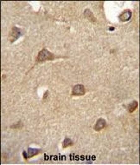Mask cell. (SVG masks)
<instances>
[{"instance_id": "cell-1", "label": "cell", "mask_w": 140, "mask_h": 165, "mask_svg": "<svg viewBox=\"0 0 140 165\" xmlns=\"http://www.w3.org/2000/svg\"><path fill=\"white\" fill-rule=\"evenodd\" d=\"M55 59H56V56L52 52H50L48 49L43 48L42 51H40V52L38 53V55L36 56V63L42 64L46 61H53Z\"/></svg>"}, {"instance_id": "cell-3", "label": "cell", "mask_w": 140, "mask_h": 165, "mask_svg": "<svg viewBox=\"0 0 140 165\" xmlns=\"http://www.w3.org/2000/svg\"><path fill=\"white\" fill-rule=\"evenodd\" d=\"M85 94H86V89L83 85L79 84L73 87L72 93H71L72 97H81V96H84Z\"/></svg>"}, {"instance_id": "cell-5", "label": "cell", "mask_w": 140, "mask_h": 165, "mask_svg": "<svg viewBox=\"0 0 140 165\" xmlns=\"http://www.w3.org/2000/svg\"><path fill=\"white\" fill-rule=\"evenodd\" d=\"M132 17V12L130 10H125L124 12H122L119 16V19L121 22H127V21L131 20Z\"/></svg>"}, {"instance_id": "cell-11", "label": "cell", "mask_w": 140, "mask_h": 165, "mask_svg": "<svg viewBox=\"0 0 140 165\" xmlns=\"http://www.w3.org/2000/svg\"><path fill=\"white\" fill-rule=\"evenodd\" d=\"M48 91H47V92H46V93H45V94H44L43 100H44V99H46V98H47V96H48Z\"/></svg>"}, {"instance_id": "cell-10", "label": "cell", "mask_w": 140, "mask_h": 165, "mask_svg": "<svg viewBox=\"0 0 140 165\" xmlns=\"http://www.w3.org/2000/svg\"><path fill=\"white\" fill-rule=\"evenodd\" d=\"M23 127V124H22V122L19 121L17 124H16L14 125H11V129H20V128H22Z\"/></svg>"}, {"instance_id": "cell-8", "label": "cell", "mask_w": 140, "mask_h": 165, "mask_svg": "<svg viewBox=\"0 0 140 165\" xmlns=\"http://www.w3.org/2000/svg\"><path fill=\"white\" fill-rule=\"evenodd\" d=\"M138 106V103L137 101H133L132 103H130L128 104V107H127V110H128L129 113H132L134 112Z\"/></svg>"}, {"instance_id": "cell-4", "label": "cell", "mask_w": 140, "mask_h": 165, "mask_svg": "<svg viewBox=\"0 0 140 165\" xmlns=\"http://www.w3.org/2000/svg\"><path fill=\"white\" fill-rule=\"evenodd\" d=\"M42 152V150L39 149H33V148H29L27 151H24L23 152V156H24V159L27 160V159H29L31 157H35L36 155L40 154Z\"/></svg>"}, {"instance_id": "cell-2", "label": "cell", "mask_w": 140, "mask_h": 165, "mask_svg": "<svg viewBox=\"0 0 140 165\" xmlns=\"http://www.w3.org/2000/svg\"><path fill=\"white\" fill-rule=\"evenodd\" d=\"M22 36H23V32H22V30L18 28V27H16V26H14V27L11 29V32H10L9 39L11 41V43H14L15 41L17 40V39Z\"/></svg>"}, {"instance_id": "cell-9", "label": "cell", "mask_w": 140, "mask_h": 165, "mask_svg": "<svg viewBox=\"0 0 140 165\" xmlns=\"http://www.w3.org/2000/svg\"><path fill=\"white\" fill-rule=\"evenodd\" d=\"M73 145H74V142H73L70 138L66 137L64 139V141H63V143H62V148H63V149H67L68 147L73 146Z\"/></svg>"}, {"instance_id": "cell-6", "label": "cell", "mask_w": 140, "mask_h": 165, "mask_svg": "<svg viewBox=\"0 0 140 165\" xmlns=\"http://www.w3.org/2000/svg\"><path fill=\"white\" fill-rule=\"evenodd\" d=\"M106 127V121L103 118H99L97 120L96 124L94 125V130L95 131H100Z\"/></svg>"}, {"instance_id": "cell-7", "label": "cell", "mask_w": 140, "mask_h": 165, "mask_svg": "<svg viewBox=\"0 0 140 165\" xmlns=\"http://www.w3.org/2000/svg\"><path fill=\"white\" fill-rule=\"evenodd\" d=\"M83 16L84 17H86L88 20H89L90 22H92V23H96V17H94L93 15V13L92 11H90L89 9H87V10H85L84 12H83Z\"/></svg>"}]
</instances>
